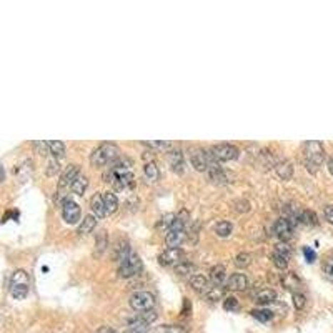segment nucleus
<instances>
[{
	"instance_id": "f03ea898",
	"label": "nucleus",
	"mask_w": 333,
	"mask_h": 333,
	"mask_svg": "<svg viewBox=\"0 0 333 333\" xmlns=\"http://www.w3.org/2000/svg\"><path fill=\"white\" fill-rule=\"evenodd\" d=\"M325 159V150L323 145L318 140H308L304 143V162L308 172L315 173L318 170V167L323 163Z\"/></svg>"
},
{
	"instance_id": "7ed1b4c3",
	"label": "nucleus",
	"mask_w": 333,
	"mask_h": 333,
	"mask_svg": "<svg viewBox=\"0 0 333 333\" xmlns=\"http://www.w3.org/2000/svg\"><path fill=\"white\" fill-rule=\"evenodd\" d=\"M30 278L25 270H15L10 278V295L17 300H23L28 295Z\"/></svg>"
},
{
	"instance_id": "79ce46f5",
	"label": "nucleus",
	"mask_w": 333,
	"mask_h": 333,
	"mask_svg": "<svg viewBox=\"0 0 333 333\" xmlns=\"http://www.w3.org/2000/svg\"><path fill=\"white\" fill-rule=\"evenodd\" d=\"M304 255H305V258H307L308 263H313L315 260H317V253H315L312 248H308V247L304 248Z\"/></svg>"
},
{
	"instance_id": "9d476101",
	"label": "nucleus",
	"mask_w": 333,
	"mask_h": 333,
	"mask_svg": "<svg viewBox=\"0 0 333 333\" xmlns=\"http://www.w3.org/2000/svg\"><path fill=\"white\" fill-rule=\"evenodd\" d=\"M248 287V278L244 274H233L227 278V288L232 292H244Z\"/></svg>"
},
{
	"instance_id": "49530a36",
	"label": "nucleus",
	"mask_w": 333,
	"mask_h": 333,
	"mask_svg": "<svg viewBox=\"0 0 333 333\" xmlns=\"http://www.w3.org/2000/svg\"><path fill=\"white\" fill-rule=\"evenodd\" d=\"M4 180H5V170H4L2 163H0V181H4Z\"/></svg>"
},
{
	"instance_id": "c9c22d12",
	"label": "nucleus",
	"mask_w": 333,
	"mask_h": 333,
	"mask_svg": "<svg viewBox=\"0 0 333 333\" xmlns=\"http://www.w3.org/2000/svg\"><path fill=\"white\" fill-rule=\"evenodd\" d=\"M34 148H35V152H37L39 155H47V154H50V148H48V142H44V140H37V142H34Z\"/></svg>"
},
{
	"instance_id": "de8ad7c7",
	"label": "nucleus",
	"mask_w": 333,
	"mask_h": 333,
	"mask_svg": "<svg viewBox=\"0 0 333 333\" xmlns=\"http://www.w3.org/2000/svg\"><path fill=\"white\" fill-rule=\"evenodd\" d=\"M328 170L333 175V159H330V162H328Z\"/></svg>"
},
{
	"instance_id": "ddd939ff",
	"label": "nucleus",
	"mask_w": 333,
	"mask_h": 333,
	"mask_svg": "<svg viewBox=\"0 0 333 333\" xmlns=\"http://www.w3.org/2000/svg\"><path fill=\"white\" fill-rule=\"evenodd\" d=\"M208 177L210 180L214 181V184H230L233 178L232 173H228L227 170H223V168L219 165V167H214L208 170Z\"/></svg>"
},
{
	"instance_id": "a211bd4d",
	"label": "nucleus",
	"mask_w": 333,
	"mask_h": 333,
	"mask_svg": "<svg viewBox=\"0 0 333 333\" xmlns=\"http://www.w3.org/2000/svg\"><path fill=\"white\" fill-rule=\"evenodd\" d=\"M275 172H277V175L282 180H290V178L293 177V165H292V162H288V160L278 162L277 165H275Z\"/></svg>"
},
{
	"instance_id": "393cba45",
	"label": "nucleus",
	"mask_w": 333,
	"mask_h": 333,
	"mask_svg": "<svg viewBox=\"0 0 333 333\" xmlns=\"http://www.w3.org/2000/svg\"><path fill=\"white\" fill-rule=\"evenodd\" d=\"M48 148H50V154L53 155V159H62L65 155V145L60 140H50L48 142Z\"/></svg>"
},
{
	"instance_id": "4c0bfd02",
	"label": "nucleus",
	"mask_w": 333,
	"mask_h": 333,
	"mask_svg": "<svg viewBox=\"0 0 333 333\" xmlns=\"http://www.w3.org/2000/svg\"><path fill=\"white\" fill-rule=\"evenodd\" d=\"M275 252L282 253V255H285L287 258L292 257V248H290V245L287 244V241H280V244L275 247Z\"/></svg>"
},
{
	"instance_id": "c756f323",
	"label": "nucleus",
	"mask_w": 333,
	"mask_h": 333,
	"mask_svg": "<svg viewBox=\"0 0 333 333\" xmlns=\"http://www.w3.org/2000/svg\"><path fill=\"white\" fill-rule=\"evenodd\" d=\"M271 260H274V265L277 266V268H280V270H285L287 266H288V260L285 255H282V253H278L274 250V253H271Z\"/></svg>"
},
{
	"instance_id": "a19ab883",
	"label": "nucleus",
	"mask_w": 333,
	"mask_h": 333,
	"mask_svg": "<svg viewBox=\"0 0 333 333\" xmlns=\"http://www.w3.org/2000/svg\"><path fill=\"white\" fill-rule=\"evenodd\" d=\"M160 333H187L181 326H175V325H167L160 328Z\"/></svg>"
},
{
	"instance_id": "72a5a7b5",
	"label": "nucleus",
	"mask_w": 333,
	"mask_h": 333,
	"mask_svg": "<svg viewBox=\"0 0 333 333\" xmlns=\"http://www.w3.org/2000/svg\"><path fill=\"white\" fill-rule=\"evenodd\" d=\"M175 219H177V215H173V214H167V215H163L160 222L157 223V228H170L173 225V222Z\"/></svg>"
},
{
	"instance_id": "b1692460",
	"label": "nucleus",
	"mask_w": 333,
	"mask_h": 333,
	"mask_svg": "<svg viewBox=\"0 0 333 333\" xmlns=\"http://www.w3.org/2000/svg\"><path fill=\"white\" fill-rule=\"evenodd\" d=\"M143 172H145V177H147L150 181H157L160 177V172H159V167L155 165V162H147L143 167Z\"/></svg>"
},
{
	"instance_id": "dca6fc26",
	"label": "nucleus",
	"mask_w": 333,
	"mask_h": 333,
	"mask_svg": "<svg viewBox=\"0 0 333 333\" xmlns=\"http://www.w3.org/2000/svg\"><path fill=\"white\" fill-rule=\"evenodd\" d=\"M168 163H170L173 172L181 173V172H184V167H185L184 154H181L180 150H172V152L168 154Z\"/></svg>"
},
{
	"instance_id": "5701e85b",
	"label": "nucleus",
	"mask_w": 333,
	"mask_h": 333,
	"mask_svg": "<svg viewBox=\"0 0 333 333\" xmlns=\"http://www.w3.org/2000/svg\"><path fill=\"white\" fill-rule=\"evenodd\" d=\"M108 247V238H107V232L102 230V232L97 235V240H95V252L94 255L95 257H100L102 253L105 252V248Z\"/></svg>"
},
{
	"instance_id": "f3484780",
	"label": "nucleus",
	"mask_w": 333,
	"mask_h": 333,
	"mask_svg": "<svg viewBox=\"0 0 333 333\" xmlns=\"http://www.w3.org/2000/svg\"><path fill=\"white\" fill-rule=\"evenodd\" d=\"M210 280H211V283H214L215 287H222L223 283L227 282V270H225V266H222V265L214 266V268L210 270Z\"/></svg>"
},
{
	"instance_id": "58836bf2",
	"label": "nucleus",
	"mask_w": 333,
	"mask_h": 333,
	"mask_svg": "<svg viewBox=\"0 0 333 333\" xmlns=\"http://www.w3.org/2000/svg\"><path fill=\"white\" fill-rule=\"evenodd\" d=\"M205 296H207L208 300H219V298H222V296H223V290H222V287H215L214 285V287L210 288V292Z\"/></svg>"
},
{
	"instance_id": "6e6552de",
	"label": "nucleus",
	"mask_w": 333,
	"mask_h": 333,
	"mask_svg": "<svg viewBox=\"0 0 333 333\" xmlns=\"http://www.w3.org/2000/svg\"><path fill=\"white\" fill-rule=\"evenodd\" d=\"M293 228H295V225L287 219V217H282V219H278L274 223V233L282 241H287L293 237Z\"/></svg>"
},
{
	"instance_id": "a878e982",
	"label": "nucleus",
	"mask_w": 333,
	"mask_h": 333,
	"mask_svg": "<svg viewBox=\"0 0 333 333\" xmlns=\"http://www.w3.org/2000/svg\"><path fill=\"white\" fill-rule=\"evenodd\" d=\"M232 232H233V225L227 220H222L215 225V233L219 235V237H228Z\"/></svg>"
},
{
	"instance_id": "f8f14e48",
	"label": "nucleus",
	"mask_w": 333,
	"mask_h": 333,
	"mask_svg": "<svg viewBox=\"0 0 333 333\" xmlns=\"http://www.w3.org/2000/svg\"><path fill=\"white\" fill-rule=\"evenodd\" d=\"M133 185H135V178H133V173H132V172H127V173L118 175V177L113 180V187H115V189H117L118 192L132 190Z\"/></svg>"
},
{
	"instance_id": "6ab92c4d",
	"label": "nucleus",
	"mask_w": 333,
	"mask_h": 333,
	"mask_svg": "<svg viewBox=\"0 0 333 333\" xmlns=\"http://www.w3.org/2000/svg\"><path fill=\"white\" fill-rule=\"evenodd\" d=\"M102 198H104V205H105V211H107V215H112L117 211L118 208V200H117V195H115L113 192H104V195H102Z\"/></svg>"
},
{
	"instance_id": "c85d7f7f",
	"label": "nucleus",
	"mask_w": 333,
	"mask_h": 333,
	"mask_svg": "<svg viewBox=\"0 0 333 333\" xmlns=\"http://www.w3.org/2000/svg\"><path fill=\"white\" fill-rule=\"evenodd\" d=\"M193 271H195V265L190 262H185V260L175 266V274H178V275H190Z\"/></svg>"
},
{
	"instance_id": "412c9836",
	"label": "nucleus",
	"mask_w": 333,
	"mask_h": 333,
	"mask_svg": "<svg viewBox=\"0 0 333 333\" xmlns=\"http://www.w3.org/2000/svg\"><path fill=\"white\" fill-rule=\"evenodd\" d=\"M87 187H88V178L85 177V175H78V177L75 178V181L72 184V192L75 193V195H83L85 193V190H87Z\"/></svg>"
},
{
	"instance_id": "2f4dec72",
	"label": "nucleus",
	"mask_w": 333,
	"mask_h": 333,
	"mask_svg": "<svg viewBox=\"0 0 333 333\" xmlns=\"http://www.w3.org/2000/svg\"><path fill=\"white\" fill-rule=\"evenodd\" d=\"M223 308L228 310V312H238L240 304H238V300L235 298V296H227V298L223 300Z\"/></svg>"
},
{
	"instance_id": "a18cd8bd",
	"label": "nucleus",
	"mask_w": 333,
	"mask_h": 333,
	"mask_svg": "<svg viewBox=\"0 0 333 333\" xmlns=\"http://www.w3.org/2000/svg\"><path fill=\"white\" fill-rule=\"evenodd\" d=\"M97 333H117V331L112 330V328H108V326H102V328L97 331Z\"/></svg>"
},
{
	"instance_id": "20e7f679",
	"label": "nucleus",
	"mask_w": 333,
	"mask_h": 333,
	"mask_svg": "<svg viewBox=\"0 0 333 333\" xmlns=\"http://www.w3.org/2000/svg\"><path fill=\"white\" fill-rule=\"evenodd\" d=\"M140 270H142V260L137 253L130 252L125 258L120 260L118 274L122 278H130L133 275H137Z\"/></svg>"
},
{
	"instance_id": "f257e3e1",
	"label": "nucleus",
	"mask_w": 333,
	"mask_h": 333,
	"mask_svg": "<svg viewBox=\"0 0 333 333\" xmlns=\"http://www.w3.org/2000/svg\"><path fill=\"white\" fill-rule=\"evenodd\" d=\"M120 148L115 143L110 142H104L99 145L92 155H90V162H92L94 167H105V165H112L113 162H117L120 159Z\"/></svg>"
},
{
	"instance_id": "bb28decb",
	"label": "nucleus",
	"mask_w": 333,
	"mask_h": 333,
	"mask_svg": "<svg viewBox=\"0 0 333 333\" xmlns=\"http://www.w3.org/2000/svg\"><path fill=\"white\" fill-rule=\"evenodd\" d=\"M298 222L305 223V225H317V223H318L317 215H315L312 210H301L300 217H298Z\"/></svg>"
},
{
	"instance_id": "2eb2a0df",
	"label": "nucleus",
	"mask_w": 333,
	"mask_h": 333,
	"mask_svg": "<svg viewBox=\"0 0 333 333\" xmlns=\"http://www.w3.org/2000/svg\"><path fill=\"white\" fill-rule=\"evenodd\" d=\"M253 300H255L258 305H270L277 300V293H275V290H271V288H262L255 293Z\"/></svg>"
},
{
	"instance_id": "4468645a",
	"label": "nucleus",
	"mask_w": 333,
	"mask_h": 333,
	"mask_svg": "<svg viewBox=\"0 0 333 333\" xmlns=\"http://www.w3.org/2000/svg\"><path fill=\"white\" fill-rule=\"evenodd\" d=\"M190 285H192V288L195 290L197 293H200V295H207V293L210 292V288H211L210 280H208V278H205L203 275L192 277V278H190Z\"/></svg>"
},
{
	"instance_id": "423d86ee",
	"label": "nucleus",
	"mask_w": 333,
	"mask_h": 333,
	"mask_svg": "<svg viewBox=\"0 0 333 333\" xmlns=\"http://www.w3.org/2000/svg\"><path fill=\"white\" fill-rule=\"evenodd\" d=\"M210 154L214 155V159L217 162H228V160H235L238 159V148L235 147L232 143H219V145H214L210 148Z\"/></svg>"
},
{
	"instance_id": "f704fd0d",
	"label": "nucleus",
	"mask_w": 333,
	"mask_h": 333,
	"mask_svg": "<svg viewBox=\"0 0 333 333\" xmlns=\"http://www.w3.org/2000/svg\"><path fill=\"white\" fill-rule=\"evenodd\" d=\"M60 172V163L57 159H52V160H48L47 163V175L48 177H53V175H57Z\"/></svg>"
},
{
	"instance_id": "ea45409f",
	"label": "nucleus",
	"mask_w": 333,
	"mask_h": 333,
	"mask_svg": "<svg viewBox=\"0 0 333 333\" xmlns=\"http://www.w3.org/2000/svg\"><path fill=\"white\" fill-rule=\"evenodd\" d=\"M323 270H325L326 278L333 282V257L326 258V262H325V265H323Z\"/></svg>"
},
{
	"instance_id": "39448f33",
	"label": "nucleus",
	"mask_w": 333,
	"mask_h": 333,
	"mask_svg": "<svg viewBox=\"0 0 333 333\" xmlns=\"http://www.w3.org/2000/svg\"><path fill=\"white\" fill-rule=\"evenodd\" d=\"M130 307L135 312H150L155 307V298L148 292H135L130 296Z\"/></svg>"
},
{
	"instance_id": "37998d69",
	"label": "nucleus",
	"mask_w": 333,
	"mask_h": 333,
	"mask_svg": "<svg viewBox=\"0 0 333 333\" xmlns=\"http://www.w3.org/2000/svg\"><path fill=\"white\" fill-rule=\"evenodd\" d=\"M235 205H240V207L237 208L238 211H248V210H250V203H248L247 200H238Z\"/></svg>"
},
{
	"instance_id": "7c9ffc66",
	"label": "nucleus",
	"mask_w": 333,
	"mask_h": 333,
	"mask_svg": "<svg viewBox=\"0 0 333 333\" xmlns=\"http://www.w3.org/2000/svg\"><path fill=\"white\" fill-rule=\"evenodd\" d=\"M250 262H252V257L248 255V253L241 252L235 257V266H237V268H247V266L250 265Z\"/></svg>"
},
{
	"instance_id": "09e8293b",
	"label": "nucleus",
	"mask_w": 333,
	"mask_h": 333,
	"mask_svg": "<svg viewBox=\"0 0 333 333\" xmlns=\"http://www.w3.org/2000/svg\"><path fill=\"white\" fill-rule=\"evenodd\" d=\"M125 333H147V331H138V330H127Z\"/></svg>"
},
{
	"instance_id": "1a4fd4ad",
	"label": "nucleus",
	"mask_w": 333,
	"mask_h": 333,
	"mask_svg": "<svg viewBox=\"0 0 333 333\" xmlns=\"http://www.w3.org/2000/svg\"><path fill=\"white\" fill-rule=\"evenodd\" d=\"M159 262L163 266H177L180 262H184V252L180 248H168V250L160 253Z\"/></svg>"
},
{
	"instance_id": "cd10ccee",
	"label": "nucleus",
	"mask_w": 333,
	"mask_h": 333,
	"mask_svg": "<svg viewBox=\"0 0 333 333\" xmlns=\"http://www.w3.org/2000/svg\"><path fill=\"white\" fill-rule=\"evenodd\" d=\"M252 317L257 318L258 322L266 323V322H270V320L274 318V313H271L270 310H266V308H258V310L252 312Z\"/></svg>"
},
{
	"instance_id": "9b49d317",
	"label": "nucleus",
	"mask_w": 333,
	"mask_h": 333,
	"mask_svg": "<svg viewBox=\"0 0 333 333\" xmlns=\"http://www.w3.org/2000/svg\"><path fill=\"white\" fill-rule=\"evenodd\" d=\"M80 175V167L78 165H69L64 170L62 177H60V189H64V187H72V184L75 181V178Z\"/></svg>"
},
{
	"instance_id": "c03bdc74",
	"label": "nucleus",
	"mask_w": 333,
	"mask_h": 333,
	"mask_svg": "<svg viewBox=\"0 0 333 333\" xmlns=\"http://www.w3.org/2000/svg\"><path fill=\"white\" fill-rule=\"evenodd\" d=\"M325 219L328 220L331 225H333V205H328V207H325Z\"/></svg>"
},
{
	"instance_id": "473e14b6",
	"label": "nucleus",
	"mask_w": 333,
	"mask_h": 333,
	"mask_svg": "<svg viewBox=\"0 0 333 333\" xmlns=\"http://www.w3.org/2000/svg\"><path fill=\"white\" fill-rule=\"evenodd\" d=\"M143 145H147L150 148H159V150H170L173 147L172 142L167 140H157V142H143Z\"/></svg>"
},
{
	"instance_id": "e433bc0d",
	"label": "nucleus",
	"mask_w": 333,
	"mask_h": 333,
	"mask_svg": "<svg viewBox=\"0 0 333 333\" xmlns=\"http://www.w3.org/2000/svg\"><path fill=\"white\" fill-rule=\"evenodd\" d=\"M305 304H307V296L300 292H295L293 293V305H295L296 310H301V308L305 307Z\"/></svg>"
},
{
	"instance_id": "aec40b11",
	"label": "nucleus",
	"mask_w": 333,
	"mask_h": 333,
	"mask_svg": "<svg viewBox=\"0 0 333 333\" xmlns=\"http://www.w3.org/2000/svg\"><path fill=\"white\" fill-rule=\"evenodd\" d=\"M95 227H97V219L94 215H87V217H83V220H80V225H78V233L88 235Z\"/></svg>"
},
{
	"instance_id": "4be33fe9",
	"label": "nucleus",
	"mask_w": 333,
	"mask_h": 333,
	"mask_svg": "<svg viewBox=\"0 0 333 333\" xmlns=\"http://www.w3.org/2000/svg\"><path fill=\"white\" fill-rule=\"evenodd\" d=\"M90 205H92V211L97 217H99V219H102V217L107 215L105 205H104V198H102V195H99V193L92 197V202H90Z\"/></svg>"
},
{
	"instance_id": "0eeeda50",
	"label": "nucleus",
	"mask_w": 333,
	"mask_h": 333,
	"mask_svg": "<svg viewBox=\"0 0 333 333\" xmlns=\"http://www.w3.org/2000/svg\"><path fill=\"white\" fill-rule=\"evenodd\" d=\"M62 217L67 223H70V225H74V223H78L82 219V211H80V207L74 202V200L70 198H65L64 203H62Z\"/></svg>"
}]
</instances>
